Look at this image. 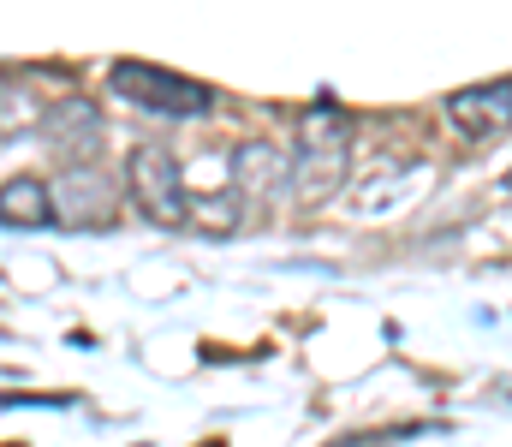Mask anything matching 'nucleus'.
<instances>
[{"instance_id": "1", "label": "nucleus", "mask_w": 512, "mask_h": 447, "mask_svg": "<svg viewBox=\"0 0 512 447\" xmlns=\"http://www.w3.org/2000/svg\"><path fill=\"white\" fill-rule=\"evenodd\" d=\"M346 167H352V120H346L340 108H316V114L304 120L298 161H292V191H298V203H304V209L328 203V197L340 191Z\"/></svg>"}, {"instance_id": "4", "label": "nucleus", "mask_w": 512, "mask_h": 447, "mask_svg": "<svg viewBox=\"0 0 512 447\" xmlns=\"http://www.w3.org/2000/svg\"><path fill=\"white\" fill-rule=\"evenodd\" d=\"M447 120L471 138V144H495L512 132V78L495 84H471L459 96H447Z\"/></svg>"}, {"instance_id": "3", "label": "nucleus", "mask_w": 512, "mask_h": 447, "mask_svg": "<svg viewBox=\"0 0 512 447\" xmlns=\"http://www.w3.org/2000/svg\"><path fill=\"white\" fill-rule=\"evenodd\" d=\"M126 191H131V203H137L149 221H161V227H179V221L191 215L185 185H179V161H173V149H161V144H137L131 149Z\"/></svg>"}, {"instance_id": "10", "label": "nucleus", "mask_w": 512, "mask_h": 447, "mask_svg": "<svg viewBox=\"0 0 512 447\" xmlns=\"http://www.w3.org/2000/svg\"><path fill=\"white\" fill-rule=\"evenodd\" d=\"M507 191H512V173H507Z\"/></svg>"}, {"instance_id": "8", "label": "nucleus", "mask_w": 512, "mask_h": 447, "mask_svg": "<svg viewBox=\"0 0 512 447\" xmlns=\"http://www.w3.org/2000/svg\"><path fill=\"white\" fill-rule=\"evenodd\" d=\"M42 138H48L54 149L96 155V144H102V114H96V102H84V96L54 102V108H48V120H42Z\"/></svg>"}, {"instance_id": "7", "label": "nucleus", "mask_w": 512, "mask_h": 447, "mask_svg": "<svg viewBox=\"0 0 512 447\" xmlns=\"http://www.w3.org/2000/svg\"><path fill=\"white\" fill-rule=\"evenodd\" d=\"M48 203H54V215H72L78 227H102V221L114 215V185H108L102 173H90V167H84V173L72 167V173L60 179V191H48Z\"/></svg>"}, {"instance_id": "6", "label": "nucleus", "mask_w": 512, "mask_h": 447, "mask_svg": "<svg viewBox=\"0 0 512 447\" xmlns=\"http://www.w3.org/2000/svg\"><path fill=\"white\" fill-rule=\"evenodd\" d=\"M292 179V155L280 144H268V138H251V144L233 149V185H239V197H251V203H268L280 185Z\"/></svg>"}, {"instance_id": "5", "label": "nucleus", "mask_w": 512, "mask_h": 447, "mask_svg": "<svg viewBox=\"0 0 512 447\" xmlns=\"http://www.w3.org/2000/svg\"><path fill=\"white\" fill-rule=\"evenodd\" d=\"M423 191H429V167H423V161H393V167H376V173L352 191V209L370 215V221H382V215L411 209Z\"/></svg>"}, {"instance_id": "2", "label": "nucleus", "mask_w": 512, "mask_h": 447, "mask_svg": "<svg viewBox=\"0 0 512 447\" xmlns=\"http://www.w3.org/2000/svg\"><path fill=\"white\" fill-rule=\"evenodd\" d=\"M108 84H114V96H126L149 114H173V120H197V114L215 108L209 84H197L185 72H167V66H149V60H120L108 72Z\"/></svg>"}, {"instance_id": "9", "label": "nucleus", "mask_w": 512, "mask_h": 447, "mask_svg": "<svg viewBox=\"0 0 512 447\" xmlns=\"http://www.w3.org/2000/svg\"><path fill=\"white\" fill-rule=\"evenodd\" d=\"M54 203L42 179H6L0 185V227H48Z\"/></svg>"}]
</instances>
